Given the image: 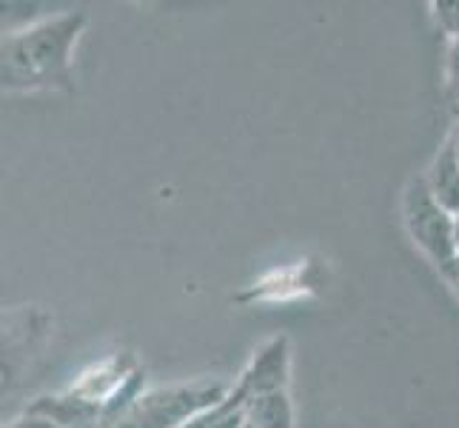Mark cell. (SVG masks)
<instances>
[{"instance_id": "6da1fadb", "label": "cell", "mask_w": 459, "mask_h": 428, "mask_svg": "<svg viewBox=\"0 0 459 428\" xmlns=\"http://www.w3.org/2000/svg\"><path fill=\"white\" fill-rule=\"evenodd\" d=\"M83 29L86 14L63 12L6 35L4 49H0L4 89H66L72 81V55Z\"/></svg>"}, {"instance_id": "7a4b0ae2", "label": "cell", "mask_w": 459, "mask_h": 428, "mask_svg": "<svg viewBox=\"0 0 459 428\" xmlns=\"http://www.w3.org/2000/svg\"><path fill=\"white\" fill-rule=\"evenodd\" d=\"M229 394L231 386L220 380H195V383L152 389L120 415L100 420L98 428H180L203 415L205 408L223 403Z\"/></svg>"}, {"instance_id": "3957f363", "label": "cell", "mask_w": 459, "mask_h": 428, "mask_svg": "<svg viewBox=\"0 0 459 428\" xmlns=\"http://www.w3.org/2000/svg\"><path fill=\"white\" fill-rule=\"evenodd\" d=\"M403 220L405 229L431 263L442 268L459 255V226L434 195L425 178H411L403 195Z\"/></svg>"}, {"instance_id": "277c9868", "label": "cell", "mask_w": 459, "mask_h": 428, "mask_svg": "<svg viewBox=\"0 0 459 428\" xmlns=\"http://www.w3.org/2000/svg\"><path fill=\"white\" fill-rule=\"evenodd\" d=\"M291 380V343L289 337H272L263 343L240 380L234 383V391L243 400L257 397V394H272V391H289Z\"/></svg>"}, {"instance_id": "5b68a950", "label": "cell", "mask_w": 459, "mask_h": 428, "mask_svg": "<svg viewBox=\"0 0 459 428\" xmlns=\"http://www.w3.org/2000/svg\"><path fill=\"white\" fill-rule=\"evenodd\" d=\"M422 178L429 183L431 195L446 205L451 214H459V163H456L451 137L439 146V152L434 154V161Z\"/></svg>"}, {"instance_id": "8992f818", "label": "cell", "mask_w": 459, "mask_h": 428, "mask_svg": "<svg viewBox=\"0 0 459 428\" xmlns=\"http://www.w3.org/2000/svg\"><path fill=\"white\" fill-rule=\"evenodd\" d=\"M246 423L255 428H294V406L289 391L257 394L246 400Z\"/></svg>"}, {"instance_id": "52a82bcc", "label": "cell", "mask_w": 459, "mask_h": 428, "mask_svg": "<svg viewBox=\"0 0 459 428\" xmlns=\"http://www.w3.org/2000/svg\"><path fill=\"white\" fill-rule=\"evenodd\" d=\"M434 18L439 29L454 40H459V0H437L434 4Z\"/></svg>"}, {"instance_id": "ba28073f", "label": "cell", "mask_w": 459, "mask_h": 428, "mask_svg": "<svg viewBox=\"0 0 459 428\" xmlns=\"http://www.w3.org/2000/svg\"><path fill=\"white\" fill-rule=\"evenodd\" d=\"M448 92L459 106V40L448 46Z\"/></svg>"}, {"instance_id": "9c48e42d", "label": "cell", "mask_w": 459, "mask_h": 428, "mask_svg": "<svg viewBox=\"0 0 459 428\" xmlns=\"http://www.w3.org/2000/svg\"><path fill=\"white\" fill-rule=\"evenodd\" d=\"M6 428H60L55 420H49V417H43V415H35V411H26L23 417H18V420H12Z\"/></svg>"}, {"instance_id": "30bf717a", "label": "cell", "mask_w": 459, "mask_h": 428, "mask_svg": "<svg viewBox=\"0 0 459 428\" xmlns=\"http://www.w3.org/2000/svg\"><path fill=\"white\" fill-rule=\"evenodd\" d=\"M439 275L446 277V283L451 285V292H454V294L459 297V255H456V258H454L451 263H446V266H442V268H439Z\"/></svg>"}, {"instance_id": "8fae6325", "label": "cell", "mask_w": 459, "mask_h": 428, "mask_svg": "<svg viewBox=\"0 0 459 428\" xmlns=\"http://www.w3.org/2000/svg\"><path fill=\"white\" fill-rule=\"evenodd\" d=\"M448 137H451V143H454V154H456V163H459V120H456L454 132H451Z\"/></svg>"}, {"instance_id": "7c38bea8", "label": "cell", "mask_w": 459, "mask_h": 428, "mask_svg": "<svg viewBox=\"0 0 459 428\" xmlns=\"http://www.w3.org/2000/svg\"><path fill=\"white\" fill-rule=\"evenodd\" d=\"M456 226H459V214H456Z\"/></svg>"}, {"instance_id": "4fadbf2b", "label": "cell", "mask_w": 459, "mask_h": 428, "mask_svg": "<svg viewBox=\"0 0 459 428\" xmlns=\"http://www.w3.org/2000/svg\"><path fill=\"white\" fill-rule=\"evenodd\" d=\"M246 428H255V425H248V423H246Z\"/></svg>"}]
</instances>
